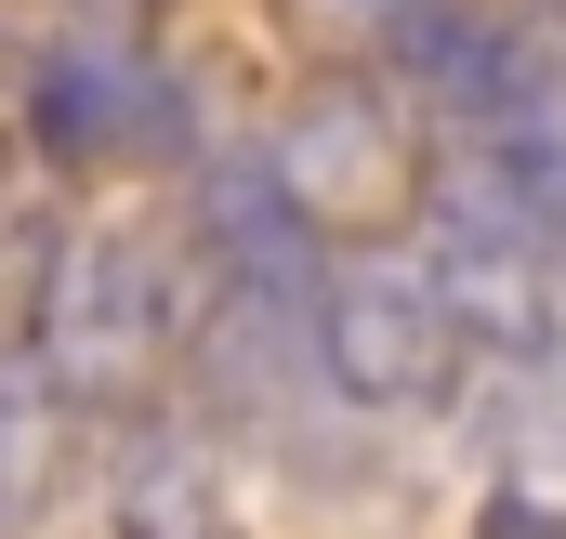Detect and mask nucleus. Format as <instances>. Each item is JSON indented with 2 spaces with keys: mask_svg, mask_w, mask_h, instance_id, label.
Here are the masks:
<instances>
[{
  "mask_svg": "<svg viewBox=\"0 0 566 539\" xmlns=\"http://www.w3.org/2000/svg\"><path fill=\"white\" fill-rule=\"evenodd\" d=\"M488 145L566 198V13L501 27V93H488Z\"/></svg>",
  "mask_w": 566,
  "mask_h": 539,
  "instance_id": "6e6552de",
  "label": "nucleus"
},
{
  "mask_svg": "<svg viewBox=\"0 0 566 539\" xmlns=\"http://www.w3.org/2000/svg\"><path fill=\"white\" fill-rule=\"evenodd\" d=\"M185 342H198L185 251H158L145 224H93V237H66V264H53V303H40V342H27V356L66 382V408H133Z\"/></svg>",
  "mask_w": 566,
  "mask_h": 539,
  "instance_id": "f257e3e1",
  "label": "nucleus"
},
{
  "mask_svg": "<svg viewBox=\"0 0 566 539\" xmlns=\"http://www.w3.org/2000/svg\"><path fill=\"white\" fill-rule=\"evenodd\" d=\"M409 264L434 276V303H448L461 342H501V356L554 342V251H541V224L514 198H434Z\"/></svg>",
  "mask_w": 566,
  "mask_h": 539,
  "instance_id": "7ed1b4c3",
  "label": "nucleus"
},
{
  "mask_svg": "<svg viewBox=\"0 0 566 539\" xmlns=\"http://www.w3.org/2000/svg\"><path fill=\"white\" fill-rule=\"evenodd\" d=\"M13 198H27V184H13V133H0V211H13Z\"/></svg>",
  "mask_w": 566,
  "mask_h": 539,
  "instance_id": "9b49d317",
  "label": "nucleus"
},
{
  "mask_svg": "<svg viewBox=\"0 0 566 539\" xmlns=\"http://www.w3.org/2000/svg\"><path fill=\"white\" fill-rule=\"evenodd\" d=\"M66 461H80V408L40 356H0V539H27L66 500Z\"/></svg>",
  "mask_w": 566,
  "mask_h": 539,
  "instance_id": "0eeeda50",
  "label": "nucleus"
},
{
  "mask_svg": "<svg viewBox=\"0 0 566 539\" xmlns=\"http://www.w3.org/2000/svg\"><path fill=\"white\" fill-rule=\"evenodd\" d=\"M198 224H211V251H224V289L303 329V303H316V276H329V251H316V224H303V211L277 198V171H211Z\"/></svg>",
  "mask_w": 566,
  "mask_h": 539,
  "instance_id": "39448f33",
  "label": "nucleus"
},
{
  "mask_svg": "<svg viewBox=\"0 0 566 539\" xmlns=\"http://www.w3.org/2000/svg\"><path fill=\"white\" fill-rule=\"evenodd\" d=\"M277 198L329 237V224H356V211H396L409 198V119L382 106V80H316L303 106L277 119Z\"/></svg>",
  "mask_w": 566,
  "mask_h": 539,
  "instance_id": "20e7f679",
  "label": "nucleus"
},
{
  "mask_svg": "<svg viewBox=\"0 0 566 539\" xmlns=\"http://www.w3.org/2000/svg\"><path fill=\"white\" fill-rule=\"evenodd\" d=\"M133 106H145V93H119V80H106V66H80V53H53V66H40V133H53V145H106Z\"/></svg>",
  "mask_w": 566,
  "mask_h": 539,
  "instance_id": "1a4fd4ad",
  "label": "nucleus"
},
{
  "mask_svg": "<svg viewBox=\"0 0 566 539\" xmlns=\"http://www.w3.org/2000/svg\"><path fill=\"white\" fill-rule=\"evenodd\" d=\"M329 13H356V27H382V40H396V27H409L422 0H329Z\"/></svg>",
  "mask_w": 566,
  "mask_h": 539,
  "instance_id": "9d476101",
  "label": "nucleus"
},
{
  "mask_svg": "<svg viewBox=\"0 0 566 539\" xmlns=\"http://www.w3.org/2000/svg\"><path fill=\"white\" fill-rule=\"evenodd\" d=\"M303 329H316V369L343 382L356 408H448L461 382V329H448V303H434V276L409 251H356V264L316 276V303H303Z\"/></svg>",
  "mask_w": 566,
  "mask_h": 539,
  "instance_id": "f03ea898",
  "label": "nucleus"
},
{
  "mask_svg": "<svg viewBox=\"0 0 566 539\" xmlns=\"http://www.w3.org/2000/svg\"><path fill=\"white\" fill-rule=\"evenodd\" d=\"M106 539H238L224 461L198 434H133L106 461Z\"/></svg>",
  "mask_w": 566,
  "mask_h": 539,
  "instance_id": "423d86ee",
  "label": "nucleus"
}]
</instances>
